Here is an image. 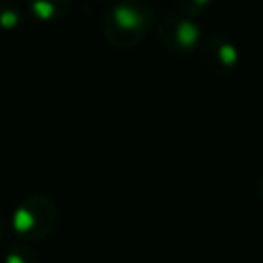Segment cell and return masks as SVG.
I'll return each mask as SVG.
<instances>
[{
  "mask_svg": "<svg viewBox=\"0 0 263 263\" xmlns=\"http://www.w3.org/2000/svg\"><path fill=\"white\" fill-rule=\"evenodd\" d=\"M154 23L152 6L146 0H119L111 4L101 18V33L115 49L140 45Z\"/></svg>",
  "mask_w": 263,
  "mask_h": 263,
  "instance_id": "1",
  "label": "cell"
},
{
  "mask_svg": "<svg viewBox=\"0 0 263 263\" xmlns=\"http://www.w3.org/2000/svg\"><path fill=\"white\" fill-rule=\"evenodd\" d=\"M58 220L60 210L55 199L45 193H31L16 203L10 216V228L25 242H39L53 234Z\"/></svg>",
  "mask_w": 263,
  "mask_h": 263,
  "instance_id": "2",
  "label": "cell"
},
{
  "mask_svg": "<svg viewBox=\"0 0 263 263\" xmlns=\"http://www.w3.org/2000/svg\"><path fill=\"white\" fill-rule=\"evenodd\" d=\"M156 35L160 45L177 55H187L195 51L203 39L197 23L189 16H183L181 12L164 14L156 25Z\"/></svg>",
  "mask_w": 263,
  "mask_h": 263,
  "instance_id": "3",
  "label": "cell"
},
{
  "mask_svg": "<svg viewBox=\"0 0 263 263\" xmlns=\"http://www.w3.org/2000/svg\"><path fill=\"white\" fill-rule=\"evenodd\" d=\"M199 53H201V60L203 64L216 72V74H232L236 68H238V62H240V53H238V47L222 37V35H208L201 39L199 43Z\"/></svg>",
  "mask_w": 263,
  "mask_h": 263,
  "instance_id": "4",
  "label": "cell"
},
{
  "mask_svg": "<svg viewBox=\"0 0 263 263\" xmlns=\"http://www.w3.org/2000/svg\"><path fill=\"white\" fill-rule=\"evenodd\" d=\"M27 6L35 21L51 23L70 12L72 0H27Z\"/></svg>",
  "mask_w": 263,
  "mask_h": 263,
  "instance_id": "5",
  "label": "cell"
},
{
  "mask_svg": "<svg viewBox=\"0 0 263 263\" xmlns=\"http://www.w3.org/2000/svg\"><path fill=\"white\" fill-rule=\"evenodd\" d=\"M4 263H41V257L29 242H21L4 253Z\"/></svg>",
  "mask_w": 263,
  "mask_h": 263,
  "instance_id": "6",
  "label": "cell"
},
{
  "mask_svg": "<svg viewBox=\"0 0 263 263\" xmlns=\"http://www.w3.org/2000/svg\"><path fill=\"white\" fill-rule=\"evenodd\" d=\"M23 23V14L18 10V6L6 2V0H0V29H16L18 25Z\"/></svg>",
  "mask_w": 263,
  "mask_h": 263,
  "instance_id": "7",
  "label": "cell"
},
{
  "mask_svg": "<svg viewBox=\"0 0 263 263\" xmlns=\"http://www.w3.org/2000/svg\"><path fill=\"white\" fill-rule=\"evenodd\" d=\"M175 2H177V10L189 18L203 14L212 4V0H175Z\"/></svg>",
  "mask_w": 263,
  "mask_h": 263,
  "instance_id": "8",
  "label": "cell"
},
{
  "mask_svg": "<svg viewBox=\"0 0 263 263\" xmlns=\"http://www.w3.org/2000/svg\"><path fill=\"white\" fill-rule=\"evenodd\" d=\"M8 228H10V224L0 216V242L6 238V234H8Z\"/></svg>",
  "mask_w": 263,
  "mask_h": 263,
  "instance_id": "9",
  "label": "cell"
},
{
  "mask_svg": "<svg viewBox=\"0 0 263 263\" xmlns=\"http://www.w3.org/2000/svg\"><path fill=\"white\" fill-rule=\"evenodd\" d=\"M255 191H257V197L263 201V173H261V177H259V181L255 185Z\"/></svg>",
  "mask_w": 263,
  "mask_h": 263,
  "instance_id": "10",
  "label": "cell"
}]
</instances>
